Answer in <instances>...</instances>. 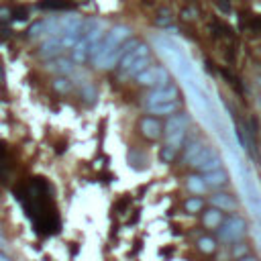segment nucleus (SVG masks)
<instances>
[{
	"mask_svg": "<svg viewBox=\"0 0 261 261\" xmlns=\"http://www.w3.org/2000/svg\"><path fill=\"white\" fill-rule=\"evenodd\" d=\"M202 149H204V143H202V141H192V143H188V147H186V151H184V162L190 166L192 160L196 158V155H198Z\"/></svg>",
	"mask_w": 261,
	"mask_h": 261,
	"instance_id": "obj_18",
	"label": "nucleus"
},
{
	"mask_svg": "<svg viewBox=\"0 0 261 261\" xmlns=\"http://www.w3.org/2000/svg\"><path fill=\"white\" fill-rule=\"evenodd\" d=\"M186 131H188V117L186 115L168 117V121L164 125L166 147H170L174 151H180L184 147V141H186Z\"/></svg>",
	"mask_w": 261,
	"mask_h": 261,
	"instance_id": "obj_3",
	"label": "nucleus"
},
{
	"mask_svg": "<svg viewBox=\"0 0 261 261\" xmlns=\"http://www.w3.org/2000/svg\"><path fill=\"white\" fill-rule=\"evenodd\" d=\"M211 204H213V208H219V211H223V213H235L237 211V200L231 194H225V192H219V194L211 196Z\"/></svg>",
	"mask_w": 261,
	"mask_h": 261,
	"instance_id": "obj_10",
	"label": "nucleus"
},
{
	"mask_svg": "<svg viewBox=\"0 0 261 261\" xmlns=\"http://www.w3.org/2000/svg\"><path fill=\"white\" fill-rule=\"evenodd\" d=\"M217 233H219V237H221L223 243L235 245V243H239V241L245 239V235H247V223H245V219H241L239 215H233V217L225 219L223 227H221Z\"/></svg>",
	"mask_w": 261,
	"mask_h": 261,
	"instance_id": "obj_4",
	"label": "nucleus"
},
{
	"mask_svg": "<svg viewBox=\"0 0 261 261\" xmlns=\"http://www.w3.org/2000/svg\"><path fill=\"white\" fill-rule=\"evenodd\" d=\"M139 129H141V135L147 137V139H151V141L160 139L164 135V123L158 117H145V119H141Z\"/></svg>",
	"mask_w": 261,
	"mask_h": 261,
	"instance_id": "obj_8",
	"label": "nucleus"
},
{
	"mask_svg": "<svg viewBox=\"0 0 261 261\" xmlns=\"http://www.w3.org/2000/svg\"><path fill=\"white\" fill-rule=\"evenodd\" d=\"M145 104L147 107H155V104H170V102H178L180 98V90L174 84H168L164 88H155L145 96Z\"/></svg>",
	"mask_w": 261,
	"mask_h": 261,
	"instance_id": "obj_6",
	"label": "nucleus"
},
{
	"mask_svg": "<svg viewBox=\"0 0 261 261\" xmlns=\"http://www.w3.org/2000/svg\"><path fill=\"white\" fill-rule=\"evenodd\" d=\"M7 241H5V235H3V231H0V249H5L7 245H5Z\"/></svg>",
	"mask_w": 261,
	"mask_h": 261,
	"instance_id": "obj_26",
	"label": "nucleus"
},
{
	"mask_svg": "<svg viewBox=\"0 0 261 261\" xmlns=\"http://www.w3.org/2000/svg\"><path fill=\"white\" fill-rule=\"evenodd\" d=\"M245 255H249V245H247L245 241L235 243V247H233V257H235V259H241V257H245Z\"/></svg>",
	"mask_w": 261,
	"mask_h": 261,
	"instance_id": "obj_21",
	"label": "nucleus"
},
{
	"mask_svg": "<svg viewBox=\"0 0 261 261\" xmlns=\"http://www.w3.org/2000/svg\"><path fill=\"white\" fill-rule=\"evenodd\" d=\"M202 178H204V184H206L208 190H221L229 182V176H227L225 170H217V172H211V174H202Z\"/></svg>",
	"mask_w": 261,
	"mask_h": 261,
	"instance_id": "obj_11",
	"label": "nucleus"
},
{
	"mask_svg": "<svg viewBox=\"0 0 261 261\" xmlns=\"http://www.w3.org/2000/svg\"><path fill=\"white\" fill-rule=\"evenodd\" d=\"M64 51V45H62V39L60 37H49L43 45H41V56L43 58H56L58 54Z\"/></svg>",
	"mask_w": 261,
	"mask_h": 261,
	"instance_id": "obj_12",
	"label": "nucleus"
},
{
	"mask_svg": "<svg viewBox=\"0 0 261 261\" xmlns=\"http://www.w3.org/2000/svg\"><path fill=\"white\" fill-rule=\"evenodd\" d=\"M0 261H11V259H9V257H7L3 251H0Z\"/></svg>",
	"mask_w": 261,
	"mask_h": 261,
	"instance_id": "obj_27",
	"label": "nucleus"
},
{
	"mask_svg": "<svg viewBox=\"0 0 261 261\" xmlns=\"http://www.w3.org/2000/svg\"><path fill=\"white\" fill-rule=\"evenodd\" d=\"M139 84L143 86H153V88H164L170 84V74L164 66H149L145 72L137 76Z\"/></svg>",
	"mask_w": 261,
	"mask_h": 261,
	"instance_id": "obj_5",
	"label": "nucleus"
},
{
	"mask_svg": "<svg viewBox=\"0 0 261 261\" xmlns=\"http://www.w3.org/2000/svg\"><path fill=\"white\" fill-rule=\"evenodd\" d=\"M129 41V29L127 27H115L107 37L102 39L98 51L94 54V62L98 68H113L121 58H119V49Z\"/></svg>",
	"mask_w": 261,
	"mask_h": 261,
	"instance_id": "obj_2",
	"label": "nucleus"
},
{
	"mask_svg": "<svg viewBox=\"0 0 261 261\" xmlns=\"http://www.w3.org/2000/svg\"><path fill=\"white\" fill-rule=\"evenodd\" d=\"M27 15H29V11H27V9H23V7H19V9H15V11H13V19H15V21H25V19H27Z\"/></svg>",
	"mask_w": 261,
	"mask_h": 261,
	"instance_id": "obj_24",
	"label": "nucleus"
},
{
	"mask_svg": "<svg viewBox=\"0 0 261 261\" xmlns=\"http://www.w3.org/2000/svg\"><path fill=\"white\" fill-rule=\"evenodd\" d=\"M196 247H198V251H202L204 255H213V253L217 251V241H215L213 237H200V239L196 241Z\"/></svg>",
	"mask_w": 261,
	"mask_h": 261,
	"instance_id": "obj_17",
	"label": "nucleus"
},
{
	"mask_svg": "<svg viewBox=\"0 0 261 261\" xmlns=\"http://www.w3.org/2000/svg\"><path fill=\"white\" fill-rule=\"evenodd\" d=\"M184 211L188 215H196V213H202L204 211V200L200 196H192L184 202Z\"/></svg>",
	"mask_w": 261,
	"mask_h": 261,
	"instance_id": "obj_16",
	"label": "nucleus"
},
{
	"mask_svg": "<svg viewBox=\"0 0 261 261\" xmlns=\"http://www.w3.org/2000/svg\"><path fill=\"white\" fill-rule=\"evenodd\" d=\"M237 261H257L253 255H245V257H241V259H237Z\"/></svg>",
	"mask_w": 261,
	"mask_h": 261,
	"instance_id": "obj_25",
	"label": "nucleus"
},
{
	"mask_svg": "<svg viewBox=\"0 0 261 261\" xmlns=\"http://www.w3.org/2000/svg\"><path fill=\"white\" fill-rule=\"evenodd\" d=\"M15 196L23 204V211L35 225L37 233L51 235L60 231V221L54 200H51V186L45 178H31V182L23 184L15 190Z\"/></svg>",
	"mask_w": 261,
	"mask_h": 261,
	"instance_id": "obj_1",
	"label": "nucleus"
},
{
	"mask_svg": "<svg viewBox=\"0 0 261 261\" xmlns=\"http://www.w3.org/2000/svg\"><path fill=\"white\" fill-rule=\"evenodd\" d=\"M217 170H223V160H221V155L217 153L215 155V158H211V160H208L198 172L200 174H211V172H217Z\"/></svg>",
	"mask_w": 261,
	"mask_h": 261,
	"instance_id": "obj_20",
	"label": "nucleus"
},
{
	"mask_svg": "<svg viewBox=\"0 0 261 261\" xmlns=\"http://www.w3.org/2000/svg\"><path fill=\"white\" fill-rule=\"evenodd\" d=\"M54 86H56V90H60V92H68L72 84H70V80H66V78H60V80H56V84H54Z\"/></svg>",
	"mask_w": 261,
	"mask_h": 261,
	"instance_id": "obj_23",
	"label": "nucleus"
},
{
	"mask_svg": "<svg viewBox=\"0 0 261 261\" xmlns=\"http://www.w3.org/2000/svg\"><path fill=\"white\" fill-rule=\"evenodd\" d=\"M225 223V213L219 211V208H208V211H202V225L211 231H219Z\"/></svg>",
	"mask_w": 261,
	"mask_h": 261,
	"instance_id": "obj_9",
	"label": "nucleus"
},
{
	"mask_svg": "<svg viewBox=\"0 0 261 261\" xmlns=\"http://www.w3.org/2000/svg\"><path fill=\"white\" fill-rule=\"evenodd\" d=\"M186 186H188V190L194 194V196H202L208 188H206V184H204V178H202V174L200 176H190L188 178V182H186Z\"/></svg>",
	"mask_w": 261,
	"mask_h": 261,
	"instance_id": "obj_14",
	"label": "nucleus"
},
{
	"mask_svg": "<svg viewBox=\"0 0 261 261\" xmlns=\"http://www.w3.org/2000/svg\"><path fill=\"white\" fill-rule=\"evenodd\" d=\"M215 155H217V151H215L213 147L204 145V149H202V151L196 155V158L192 160V164H190V166H192V168H196V170H200V168H202V166H204L208 160H211V158H215Z\"/></svg>",
	"mask_w": 261,
	"mask_h": 261,
	"instance_id": "obj_15",
	"label": "nucleus"
},
{
	"mask_svg": "<svg viewBox=\"0 0 261 261\" xmlns=\"http://www.w3.org/2000/svg\"><path fill=\"white\" fill-rule=\"evenodd\" d=\"M180 109V102H170V104H155V107H147V111L151 115L158 117H174Z\"/></svg>",
	"mask_w": 261,
	"mask_h": 261,
	"instance_id": "obj_13",
	"label": "nucleus"
},
{
	"mask_svg": "<svg viewBox=\"0 0 261 261\" xmlns=\"http://www.w3.org/2000/svg\"><path fill=\"white\" fill-rule=\"evenodd\" d=\"M143 58H149V47L145 45V43H139V45H135L133 49H129L127 54H125V58L121 60V72L123 74H127L139 60H143Z\"/></svg>",
	"mask_w": 261,
	"mask_h": 261,
	"instance_id": "obj_7",
	"label": "nucleus"
},
{
	"mask_svg": "<svg viewBox=\"0 0 261 261\" xmlns=\"http://www.w3.org/2000/svg\"><path fill=\"white\" fill-rule=\"evenodd\" d=\"M176 155H178V151H174V149H170V147H166V145H164V149L160 151V158H162L164 164H172V162L176 160Z\"/></svg>",
	"mask_w": 261,
	"mask_h": 261,
	"instance_id": "obj_22",
	"label": "nucleus"
},
{
	"mask_svg": "<svg viewBox=\"0 0 261 261\" xmlns=\"http://www.w3.org/2000/svg\"><path fill=\"white\" fill-rule=\"evenodd\" d=\"M259 104H261V98H259Z\"/></svg>",
	"mask_w": 261,
	"mask_h": 261,
	"instance_id": "obj_28",
	"label": "nucleus"
},
{
	"mask_svg": "<svg viewBox=\"0 0 261 261\" xmlns=\"http://www.w3.org/2000/svg\"><path fill=\"white\" fill-rule=\"evenodd\" d=\"M39 9H45V11H68V9H72V5L66 3V0H43V3L39 5Z\"/></svg>",
	"mask_w": 261,
	"mask_h": 261,
	"instance_id": "obj_19",
	"label": "nucleus"
}]
</instances>
